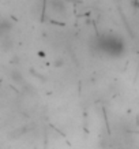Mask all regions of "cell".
I'll return each mask as SVG.
<instances>
[{"instance_id": "2", "label": "cell", "mask_w": 139, "mask_h": 149, "mask_svg": "<svg viewBox=\"0 0 139 149\" xmlns=\"http://www.w3.org/2000/svg\"><path fill=\"white\" fill-rule=\"evenodd\" d=\"M50 6H52V8H53L55 11H57V13H60V14H63L64 11H66V6H64V3L62 0H52Z\"/></svg>"}, {"instance_id": "1", "label": "cell", "mask_w": 139, "mask_h": 149, "mask_svg": "<svg viewBox=\"0 0 139 149\" xmlns=\"http://www.w3.org/2000/svg\"><path fill=\"white\" fill-rule=\"evenodd\" d=\"M102 48L106 51V52H111V54H120L121 49H123V42H121L119 38L109 37L102 44Z\"/></svg>"}]
</instances>
